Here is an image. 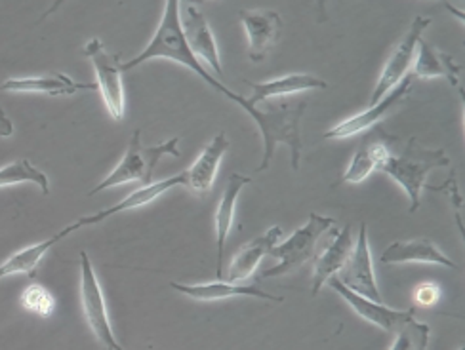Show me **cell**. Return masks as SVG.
I'll return each instance as SVG.
<instances>
[{
	"mask_svg": "<svg viewBox=\"0 0 465 350\" xmlns=\"http://www.w3.org/2000/svg\"><path fill=\"white\" fill-rule=\"evenodd\" d=\"M338 278L343 286L355 291V294L371 299V301H376V303H383L376 278H374L371 246H368V230H366L364 223L361 225L359 240L353 244L351 256H349L347 263L340 270Z\"/></svg>",
	"mask_w": 465,
	"mask_h": 350,
	"instance_id": "30bf717a",
	"label": "cell"
},
{
	"mask_svg": "<svg viewBox=\"0 0 465 350\" xmlns=\"http://www.w3.org/2000/svg\"><path fill=\"white\" fill-rule=\"evenodd\" d=\"M252 90H254V95L250 97L248 103L252 107H258L263 102L269 100H282L286 95H292L298 92H309V90H324L328 88L326 81H322L321 76L315 74H286L282 79L277 81H269V83H246Z\"/></svg>",
	"mask_w": 465,
	"mask_h": 350,
	"instance_id": "44dd1931",
	"label": "cell"
},
{
	"mask_svg": "<svg viewBox=\"0 0 465 350\" xmlns=\"http://www.w3.org/2000/svg\"><path fill=\"white\" fill-rule=\"evenodd\" d=\"M430 25H431V17H425V15L414 17V22L411 24L409 31H406L402 41L397 44V48L390 55V60L385 62V65L381 69L378 84L371 97V105H376L383 95L390 93L402 79H406V73L412 69V63H414L416 46L421 41L423 31Z\"/></svg>",
	"mask_w": 465,
	"mask_h": 350,
	"instance_id": "ba28073f",
	"label": "cell"
},
{
	"mask_svg": "<svg viewBox=\"0 0 465 350\" xmlns=\"http://www.w3.org/2000/svg\"><path fill=\"white\" fill-rule=\"evenodd\" d=\"M380 261L383 265L418 263V265H440L449 268H458V265L444 256L439 249V246H435V242L428 238H418L411 242H393L391 246H387L383 249Z\"/></svg>",
	"mask_w": 465,
	"mask_h": 350,
	"instance_id": "ac0fdd59",
	"label": "cell"
},
{
	"mask_svg": "<svg viewBox=\"0 0 465 350\" xmlns=\"http://www.w3.org/2000/svg\"><path fill=\"white\" fill-rule=\"evenodd\" d=\"M391 350H428L430 345V326L416 322L414 318L404 322L397 332Z\"/></svg>",
	"mask_w": 465,
	"mask_h": 350,
	"instance_id": "4316f807",
	"label": "cell"
},
{
	"mask_svg": "<svg viewBox=\"0 0 465 350\" xmlns=\"http://www.w3.org/2000/svg\"><path fill=\"white\" fill-rule=\"evenodd\" d=\"M411 90H412V79H411V76H406V79H402L390 93L383 95L376 105H371L366 111L351 116V119H347V121L336 124L334 128H331L324 133V138L326 140L353 138V135L362 133L364 130L376 126L393 109H397L406 100V97H409Z\"/></svg>",
	"mask_w": 465,
	"mask_h": 350,
	"instance_id": "8fae6325",
	"label": "cell"
},
{
	"mask_svg": "<svg viewBox=\"0 0 465 350\" xmlns=\"http://www.w3.org/2000/svg\"><path fill=\"white\" fill-rule=\"evenodd\" d=\"M81 305L84 318L95 339H98L107 350H123V346L113 334L104 289L98 282V277H95L86 251H81Z\"/></svg>",
	"mask_w": 465,
	"mask_h": 350,
	"instance_id": "52a82bcc",
	"label": "cell"
},
{
	"mask_svg": "<svg viewBox=\"0 0 465 350\" xmlns=\"http://www.w3.org/2000/svg\"><path fill=\"white\" fill-rule=\"evenodd\" d=\"M447 166H450V159L442 149H423L418 138H411L409 147H406L401 157H393L391 152L385 154L378 166V171L390 175L409 194V211L414 213L421 204V190L428 187L425 181H428L430 171Z\"/></svg>",
	"mask_w": 465,
	"mask_h": 350,
	"instance_id": "3957f363",
	"label": "cell"
},
{
	"mask_svg": "<svg viewBox=\"0 0 465 350\" xmlns=\"http://www.w3.org/2000/svg\"><path fill=\"white\" fill-rule=\"evenodd\" d=\"M444 6H447V8H449L452 14H456V15L460 17V22H463V12H460V10H454L450 5H444Z\"/></svg>",
	"mask_w": 465,
	"mask_h": 350,
	"instance_id": "4dcf8cb0",
	"label": "cell"
},
{
	"mask_svg": "<svg viewBox=\"0 0 465 350\" xmlns=\"http://www.w3.org/2000/svg\"><path fill=\"white\" fill-rule=\"evenodd\" d=\"M19 183H35L43 194L50 192V180L45 171L35 168L27 159L14 160L0 168V189Z\"/></svg>",
	"mask_w": 465,
	"mask_h": 350,
	"instance_id": "484cf974",
	"label": "cell"
},
{
	"mask_svg": "<svg viewBox=\"0 0 465 350\" xmlns=\"http://www.w3.org/2000/svg\"><path fill=\"white\" fill-rule=\"evenodd\" d=\"M252 183L250 178L241 173H231L225 183V190L222 194V200L218 204L216 216H214V227H216V244H218V265H216V277L223 278V258H225V242L229 237V230L235 221V208L237 200L241 197V190Z\"/></svg>",
	"mask_w": 465,
	"mask_h": 350,
	"instance_id": "e0dca14e",
	"label": "cell"
},
{
	"mask_svg": "<svg viewBox=\"0 0 465 350\" xmlns=\"http://www.w3.org/2000/svg\"><path fill=\"white\" fill-rule=\"evenodd\" d=\"M440 297V287L433 282L428 284H421L416 287V294H414V301L421 306H433Z\"/></svg>",
	"mask_w": 465,
	"mask_h": 350,
	"instance_id": "f1b7e54d",
	"label": "cell"
},
{
	"mask_svg": "<svg viewBox=\"0 0 465 350\" xmlns=\"http://www.w3.org/2000/svg\"><path fill=\"white\" fill-rule=\"evenodd\" d=\"M307 109V102H279L269 105V109L256 107L252 121H254L262 131L263 138V159L258 171L269 168L273 159L275 147L284 143L290 147V157H292V170H300L302 162V133L300 122Z\"/></svg>",
	"mask_w": 465,
	"mask_h": 350,
	"instance_id": "7a4b0ae2",
	"label": "cell"
},
{
	"mask_svg": "<svg viewBox=\"0 0 465 350\" xmlns=\"http://www.w3.org/2000/svg\"><path fill=\"white\" fill-rule=\"evenodd\" d=\"M387 152H390V149H387L381 141H372V140L362 141L355 152L351 164L347 166L341 183H351V185L362 183L368 175H371L374 170H378L381 159Z\"/></svg>",
	"mask_w": 465,
	"mask_h": 350,
	"instance_id": "d4e9b609",
	"label": "cell"
},
{
	"mask_svg": "<svg viewBox=\"0 0 465 350\" xmlns=\"http://www.w3.org/2000/svg\"><path fill=\"white\" fill-rule=\"evenodd\" d=\"M142 131L135 130L132 140L128 143V149L124 152V159L119 162L107 178L98 185L94 187L88 194L94 197L105 189H113L119 187L124 183H142L143 187L153 183V175H154V168H157L159 160L164 159L166 154L172 159H180V138H172L164 143L153 145V147H143L142 140H140Z\"/></svg>",
	"mask_w": 465,
	"mask_h": 350,
	"instance_id": "277c9868",
	"label": "cell"
},
{
	"mask_svg": "<svg viewBox=\"0 0 465 350\" xmlns=\"http://www.w3.org/2000/svg\"><path fill=\"white\" fill-rule=\"evenodd\" d=\"M227 149H229L227 135L220 131L216 138L203 149L199 159L191 164V168L185 170V187L197 194L208 192L216 181V175Z\"/></svg>",
	"mask_w": 465,
	"mask_h": 350,
	"instance_id": "2e32d148",
	"label": "cell"
},
{
	"mask_svg": "<svg viewBox=\"0 0 465 350\" xmlns=\"http://www.w3.org/2000/svg\"><path fill=\"white\" fill-rule=\"evenodd\" d=\"M334 227H336V221L332 218H324V216H319V213H309V219L302 228H298L292 237L286 238L284 242H279L273 249H271L269 256L279 259V263L275 267L267 268L260 278L267 280V278L282 277V275H288V272L296 270L298 267L305 265L317 254L324 235L334 230Z\"/></svg>",
	"mask_w": 465,
	"mask_h": 350,
	"instance_id": "5b68a950",
	"label": "cell"
},
{
	"mask_svg": "<svg viewBox=\"0 0 465 350\" xmlns=\"http://www.w3.org/2000/svg\"><path fill=\"white\" fill-rule=\"evenodd\" d=\"M412 71L420 79H449V83L458 88L460 86V71L461 67L456 63L454 57L444 52H437L423 38L416 46V55Z\"/></svg>",
	"mask_w": 465,
	"mask_h": 350,
	"instance_id": "603a6c76",
	"label": "cell"
},
{
	"mask_svg": "<svg viewBox=\"0 0 465 350\" xmlns=\"http://www.w3.org/2000/svg\"><path fill=\"white\" fill-rule=\"evenodd\" d=\"M12 133H14V124L5 114V111L0 109V138H10Z\"/></svg>",
	"mask_w": 465,
	"mask_h": 350,
	"instance_id": "f546056e",
	"label": "cell"
},
{
	"mask_svg": "<svg viewBox=\"0 0 465 350\" xmlns=\"http://www.w3.org/2000/svg\"><path fill=\"white\" fill-rule=\"evenodd\" d=\"M170 287L180 291V294L195 299V301H220L229 297H256L271 303H284V297L267 294V291L256 286H241V284H229V282H212V284H182V282H170Z\"/></svg>",
	"mask_w": 465,
	"mask_h": 350,
	"instance_id": "d6986e66",
	"label": "cell"
},
{
	"mask_svg": "<svg viewBox=\"0 0 465 350\" xmlns=\"http://www.w3.org/2000/svg\"><path fill=\"white\" fill-rule=\"evenodd\" d=\"M353 249V230L345 225L341 230H336V238L326 246L321 259L315 267V278H313V296H317L321 287L334 277L340 275V270L347 263L349 256Z\"/></svg>",
	"mask_w": 465,
	"mask_h": 350,
	"instance_id": "7402d4cb",
	"label": "cell"
},
{
	"mask_svg": "<svg viewBox=\"0 0 465 350\" xmlns=\"http://www.w3.org/2000/svg\"><path fill=\"white\" fill-rule=\"evenodd\" d=\"M282 237H284V230L281 227L267 228L262 237L248 242L239 254L232 258L227 268V275H223V278H227L229 284H241L248 280L256 272V267L260 265V261L271 254V249L281 242Z\"/></svg>",
	"mask_w": 465,
	"mask_h": 350,
	"instance_id": "9a60e30c",
	"label": "cell"
},
{
	"mask_svg": "<svg viewBox=\"0 0 465 350\" xmlns=\"http://www.w3.org/2000/svg\"><path fill=\"white\" fill-rule=\"evenodd\" d=\"M180 10L182 8H180L178 0H170V3H166L163 19H161V24L157 27V33H154V36H153V41L149 43V46L140 55H135L134 60L123 63V71L135 69V67H140V65H143V63H147L151 60H157V57H163V60H170V62L178 63L182 67H187L189 71H193L197 76H201V79L210 88H214L216 92L223 93L229 102L242 107V111L248 116L254 114L256 107H252L248 103L246 97H242L241 93L231 92L225 84H222L218 79H214V76L210 74V71L197 60L195 55H193V52L189 50L185 38H183Z\"/></svg>",
	"mask_w": 465,
	"mask_h": 350,
	"instance_id": "6da1fadb",
	"label": "cell"
},
{
	"mask_svg": "<svg viewBox=\"0 0 465 350\" xmlns=\"http://www.w3.org/2000/svg\"><path fill=\"white\" fill-rule=\"evenodd\" d=\"M173 187H185V171L178 173V175H172V178L164 180V181H159V183H151L147 187H142L138 190H134L132 194H128L126 199H123L119 204H114L100 213H94V216H86V218H81L79 221H74L73 225L65 227V230L71 232L81 228V227H86V225H95V223H102L104 219L114 216V213H121V211H126V209H134V208H142V206H147L151 204L153 200H157L161 194L168 192L170 189Z\"/></svg>",
	"mask_w": 465,
	"mask_h": 350,
	"instance_id": "5bb4252c",
	"label": "cell"
},
{
	"mask_svg": "<svg viewBox=\"0 0 465 350\" xmlns=\"http://www.w3.org/2000/svg\"><path fill=\"white\" fill-rule=\"evenodd\" d=\"M460 350H463V348H460Z\"/></svg>",
	"mask_w": 465,
	"mask_h": 350,
	"instance_id": "1f68e13d",
	"label": "cell"
},
{
	"mask_svg": "<svg viewBox=\"0 0 465 350\" xmlns=\"http://www.w3.org/2000/svg\"><path fill=\"white\" fill-rule=\"evenodd\" d=\"M84 53L95 71V86L102 92L105 107L111 119L121 122L124 119V86H123V63L121 57L105 50L100 38H92L84 46Z\"/></svg>",
	"mask_w": 465,
	"mask_h": 350,
	"instance_id": "8992f818",
	"label": "cell"
},
{
	"mask_svg": "<svg viewBox=\"0 0 465 350\" xmlns=\"http://www.w3.org/2000/svg\"><path fill=\"white\" fill-rule=\"evenodd\" d=\"M326 284H331V287L336 291V294L341 296L343 301L351 306L362 320L378 326L380 329H383V332L395 334L404 322L414 318V313H416L414 306L409 310H395V308L385 306L383 303L371 301V299L355 294V291H351L347 286H343L338 277L331 278Z\"/></svg>",
	"mask_w": 465,
	"mask_h": 350,
	"instance_id": "7c38bea8",
	"label": "cell"
},
{
	"mask_svg": "<svg viewBox=\"0 0 465 350\" xmlns=\"http://www.w3.org/2000/svg\"><path fill=\"white\" fill-rule=\"evenodd\" d=\"M81 90H98L95 84L74 83L71 76L64 73L27 76V79H8L0 84V92L14 93H45V95H73Z\"/></svg>",
	"mask_w": 465,
	"mask_h": 350,
	"instance_id": "ffe728a7",
	"label": "cell"
},
{
	"mask_svg": "<svg viewBox=\"0 0 465 350\" xmlns=\"http://www.w3.org/2000/svg\"><path fill=\"white\" fill-rule=\"evenodd\" d=\"M19 305L41 318H50L55 313V297L52 296V291L38 284H31L22 291Z\"/></svg>",
	"mask_w": 465,
	"mask_h": 350,
	"instance_id": "83f0119b",
	"label": "cell"
},
{
	"mask_svg": "<svg viewBox=\"0 0 465 350\" xmlns=\"http://www.w3.org/2000/svg\"><path fill=\"white\" fill-rule=\"evenodd\" d=\"M180 8H183V15H180V19H182L183 38H185L189 50L201 63H204V67L208 71L212 69L218 74V79H222L223 76L222 57H220L214 33H212L210 25L206 22V15L203 14V10L197 5H193V3L180 5Z\"/></svg>",
	"mask_w": 465,
	"mask_h": 350,
	"instance_id": "9c48e42d",
	"label": "cell"
},
{
	"mask_svg": "<svg viewBox=\"0 0 465 350\" xmlns=\"http://www.w3.org/2000/svg\"><path fill=\"white\" fill-rule=\"evenodd\" d=\"M239 15L248 36V57L260 63L279 41L282 17L275 10H241Z\"/></svg>",
	"mask_w": 465,
	"mask_h": 350,
	"instance_id": "4fadbf2b",
	"label": "cell"
},
{
	"mask_svg": "<svg viewBox=\"0 0 465 350\" xmlns=\"http://www.w3.org/2000/svg\"><path fill=\"white\" fill-rule=\"evenodd\" d=\"M65 237H69V235L65 230H62V232H57V235H54L50 240L38 242V244H33L29 248L19 249L17 254L10 256L3 265H0V280L6 278V277H12V275L35 277L38 265H41V261L45 259V256L48 254L50 248L60 240H64Z\"/></svg>",
	"mask_w": 465,
	"mask_h": 350,
	"instance_id": "cb8c5ba5",
	"label": "cell"
}]
</instances>
